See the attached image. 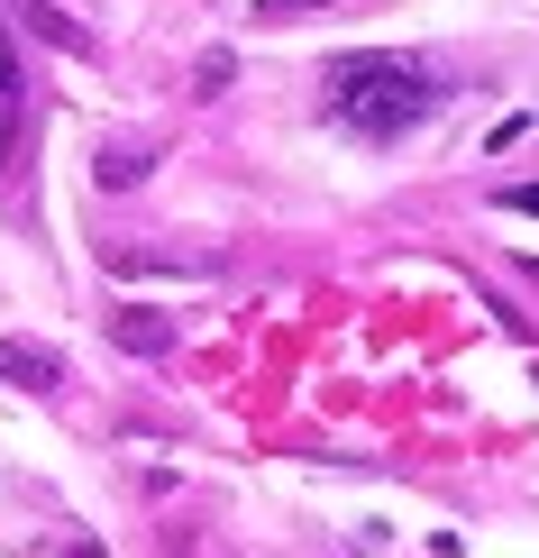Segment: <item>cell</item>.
<instances>
[{
	"mask_svg": "<svg viewBox=\"0 0 539 558\" xmlns=\"http://www.w3.org/2000/svg\"><path fill=\"white\" fill-rule=\"evenodd\" d=\"M439 74L420 56H403V46H357V56H339L330 74H320V110L366 137V147H393V137H412L420 120H439Z\"/></svg>",
	"mask_w": 539,
	"mask_h": 558,
	"instance_id": "cell-1",
	"label": "cell"
},
{
	"mask_svg": "<svg viewBox=\"0 0 539 558\" xmlns=\"http://www.w3.org/2000/svg\"><path fill=\"white\" fill-rule=\"evenodd\" d=\"M0 376L46 393V385H64V366H56V348H37V339H0Z\"/></svg>",
	"mask_w": 539,
	"mask_h": 558,
	"instance_id": "cell-2",
	"label": "cell"
},
{
	"mask_svg": "<svg viewBox=\"0 0 539 558\" xmlns=\"http://www.w3.org/2000/svg\"><path fill=\"white\" fill-rule=\"evenodd\" d=\"M110 339H120L128 357H166V348H174V320H166V312H120V320H110Z\"/></svg>",
	"mask_w": 539,
	"mask_h": 558,
	"instance_id": "cell-3",
	"label": "cell"
},
{
	"mask_svg": "<svg viewBox=\"0 0 539 558\" xmlns=\"http://www.w3.org/2000/svg\"><path fill=\"white\" fill-rule=\"evenodd\" d=\"M19 120H28V83H19V56H10V37H0V166H10V147H19Z\"/></svg>",
	"mask_w": 539,
	"mask_h": 558,
	"instance_id": "cell-4",
	"label": "cell"
},
{
	"mask_svg": "<svg viewBox=\"0 0 539 558\" xmlns=\"http://www.w3.org/2000/svg\"><path fill=\"white\" fill-rule=\"evenodd\" d=\"M91 174H101V193H120V183L147 174V147H101V166H91Z\"/></svg>",
	"mask_w": 539,
	"mask_h": 558,
	"instance_id": "cell-5",
	"label": "cell"
},
{
	"mask_svg": "<svg viewBox=\"0 0 539 558\" xmlns=\"http://www.w3.org/2000/svg\"><path fill=\"white\" fill-rule=\"evenodd\" d=\"M302 10H330V0H256V19H302Z\"/></svg>",
	"mask_w": 539,
	"mask_h": 558,
	"instance_id": "cell-6",
	"label": "cell"
},
{
	"mask_svg": "<svg viewBox=\"0 0 539 558\" xmlns=\"http://www.w3.org/2000/svg\"><path fill=\"white\" fill-rule=\"evenodd\" d=\"M503 211H530V220H539V183H512V193H503Z\"/></svg>",
	"mask_w": 539,
	"mask_h": 558,
	"instance_id": "cell-7",
	"label": "cell"
},
{
	"mask_svg": "<svg viewBox=\"0 0 539 558\" xmlns=\"http://www.w3.org/2000/svg\"><path fill=\"white\" fill-rule=\"evenodd\" d=\"M37 558H101V549H91V541H46Z\"/></svg>",
	"mask_w": 539,
	"mask_h": 558,
	"instance_id": "cell-8",
	"label": "cell"
}]
</instances>
